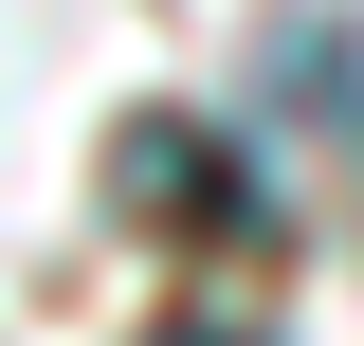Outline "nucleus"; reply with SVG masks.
<instances>
[{"instance_id":"obj_1","label":"nucleus","mask_w":364,"mask_h":346,"mask_svg":"<svg viewBox=\"0 0 364 346\" xmlns=\"http://www.w3.org/2000/svg\"><path fill=\"white\" fill-rule=\"evenodd\" d=\"M128 201H182L164 237H237V164L200 128H128Z\"/></svg>"},{"instance_id":"obj_2","label":"nucleus","mask_w":364,"mask_h":346,"mask_svg":"<svg viewBox=\"0 0 364 346\" xmlns=\"http://www.w3.org/2000/svg\"><path fill=\"white\" fill-rule=\"evenodd\" d=\"M164 346H255V328H164Z\"/></svg>"}]
</instances>
